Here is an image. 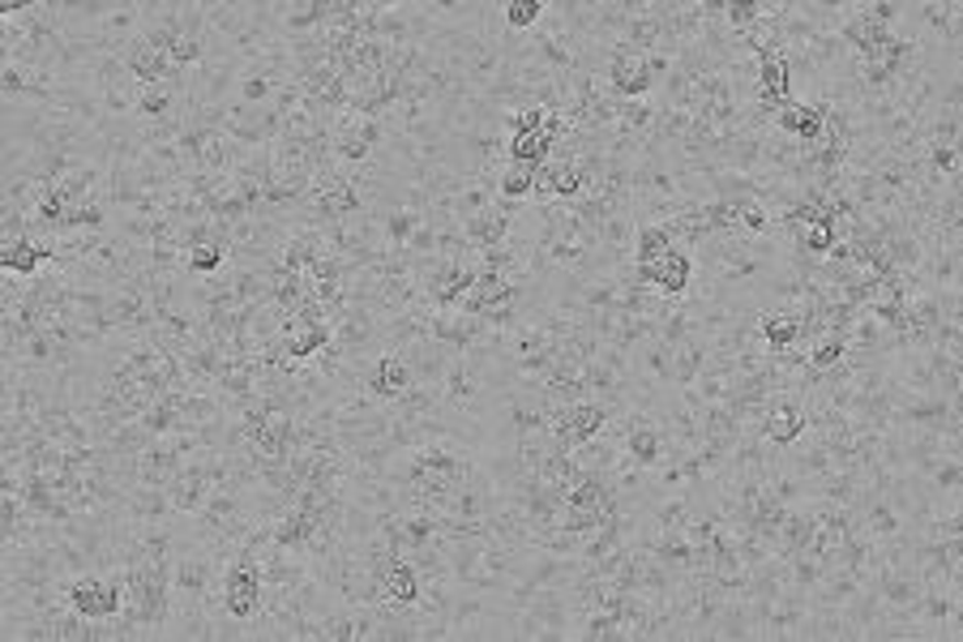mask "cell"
Listing matches in <instances>:
<instances>
[{
	"label": "cell",
	"instance_id": "6da1fadb",
	"mask_svg": "<svg viewBox=\"0 0 963 642\" xmlns=\"http://www.w3.org/2000/svg\"><path fill=\"white\" fill-rule=\"evenodd\" d=\"M64 604L86 621H120L129 608V587L120 570H82L64 579Z\"/></svg>",
	"mask_w": 963,
	"mask_h": 642
},
{
	"label": "cell",
	"instance_id": "7a4b0ae2",
	"mask_svg": "<svg viewBox=\"0 0 963 642\" xmlns=\"http://www.w3.org/2000/svg\"><path fill=\"white\" fill-rule=\"evenodd\" d=\"M219 599H223V612L236 617L245 626V639H249V621H257L266 612V570H261V557L240 548L227 565H223V579H219Z\"/></svg>",
	"mask_w": 963,
	"mask_h": 642
},
{
	"label": "cell",
	"instance_id": "3957f363",
	"mask_svg": "<svg viewBox=\"0 0 963 642\" xmlns=\"http://www.w3.org/2000/svg\"><path fill=\"white\" fill-rule=\"evenodd\" d=\"M415 386V377H411V364H407L399 351H381L368 369H364V377H360V390L373 398V402H395V398H403L407 390Z\"/></svg>",
	"mask_w": 963,
	"mask_h": 642
},
{
	"label": "cell",
	"instance_id": "277c9868",
	"mask_svg": "<svg viewBox=\"0 0 963 642\" xmlns=\"http://www.w3.org/2000/svg\"><path fill=\"white\" fill-rule=\"evenodd\" d=\"M51 266V241L48 236H17V241H0V275H17V279H35Z\"/></svg>",
	"mask_w": 963,
	"mask_h": 642
},
{
	"label": "cell",
	"instance_id": "5b68a950",
	"mask_svg": "<svg viewBox=\"0 0 963 642\" xmlns=\"http://www.w3.org/2000/svg\"><path fill=\"white\" fill-rule=\"evenodd\" d=\"M424 595V579L415 570L411 557H395L381 574V604H395V608H415Z\"/></svg>",
	"mask_w": 963,
	"mask_h": 642
},
{
	"label": "cell",
	"instance_id": "8992f818",
	"mask_svg": "<svg viewBox=\"0 0 963 642\" xmlns=\"http://www.w3.org/2000/svg\"><path fill=\"white\" fill-rule=\"evenodd\" d=\"M710 360V343L707 335H690L685 343H677L672 351V390H690L703 373V364Z\"/></svg>",
	"mask_w": 963,
	"mask_h": 642
},
{
	"label": "cell",
	"instance_id": "52a82bcc",
	"mask_svg": "<svg viewBox=\"0 0 963 642\" xmlns=\"http://www.w3.org/2000/svg\"><path fill=\"white\" fill-rule=\"evenodd\" d=\"M710 639L719 642H737V639H754V617H750V599H724L715 621H710Z\"/></svg>",
	"mask_w": 963,
	"mask_h": 642
},
{
	"label": "cell",
	"instance_id": "ba28073f",
	"mask_svg": "<svg viewBox=\"0 0 963 642\" xmlns=\"http://www.w3.org/2000/svg\"><path fill=\"white\" fill-rule=\"evenodd\" d=\"M420 210L411 206H390V210H377V223H381V241H386V253H403L420 227Z\"/></svg>",
	"mask_w": 963,
	"mask_h": 642
},
{
	"label": "cell",
	"instance_id": "9c48e42d",
	"mask_svg": "<svg viewBox=\"0 0 963 642\" xmlns=\"http://www.w3.org/2000/svg\"><path fill=\"white\" fill-rule=\"evenodd\" d=\"M553 142L544 133H509L506 138V163H522V167H540L553 159Z\"/></svg>",
	"mask_w": 963,
	"mask_h": 642
},
{
	"label": "cell",
	"instance_id": "30bf717a",
	"mask_svg": "<svg viewBox=\"0 0 963 642\" xmlns=\"http://www.w3.org/2000/svg\"><path fill=\"white\" fill-rule=\"evenodd\" d=\"M677 245L672 241V232H668V223H643L638 232H634V266H651V261H659L668 248Z\"/></svg>",
	"mask_w": 963,
	"mask_h": 642
},
{
	"label": "cell",
	"instance_id": "8fae6325",
	"mask_svg": "<svg viewBox=\"0 0 963 642\" xmlns=\"http://www.w3.org/2000/svg\"><path fill=\"white\" fill-rule=\"evenodd\" d=\"M544 13H549V0H502V22L509 35H531Z\"/></svg>",
	"mask_w": 963,
	"mask_h": 642
},
{
	"label": "cell",
	"instance_id": "7c38bea8",
	"mask_svg": "<svg viewBox=\"0 0 963 642\" xmlns=\"http://www.w3.org/2000/svg\"><path fill=\"white\" fill-rule=\"evenodd\" d=\"M227 248L223 245H198L185 253V270H189V279H214V275H223L227 270Z\"/></svg>",
	"mask_w": 963,
	"mask_h": 642
},
{
	"label": "cell",
	"instance_id": "4fadbf2b",
	"mask_svg": "<svg viewBox=\"0 0 963 642\" xmlns=\"http://www.w3.org/2000/svg\"><path fill=\"white\" fill-rule=\"evenodd\" d=\"M536 189V167H522V163H506L502 176H497V198L509 201H531Z\"/></svg>",
	"mask_w": 963,
	"mask_h": 642
},
{
	"label": "cell",
	"instance_id": "5bb4252c",
	"mask_svg": "<svg viewBox=\"0 0 963 642\" xmlns=\"http://www.w3.org/2000/svg\"><path fill=\"white\" fill-rule=\"evenodd\" d=\"M835 241H839V236H835V223H813V227H806V232L797 236V245L806 248L810 257H826V253L835 248Z\"/></svg>",
	"mask_w": 963,
	"mask_h": 642
}]
</instances>
